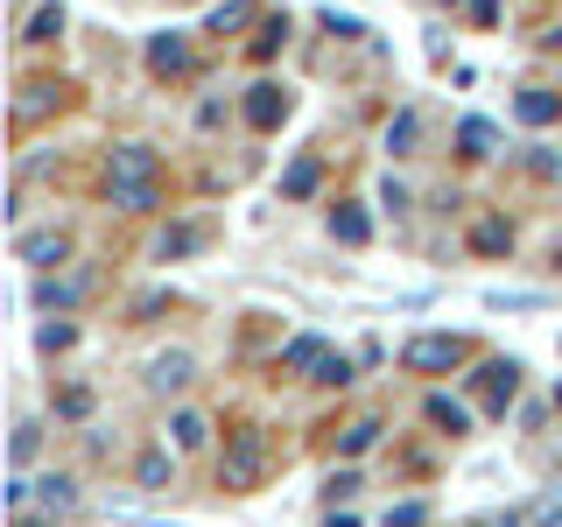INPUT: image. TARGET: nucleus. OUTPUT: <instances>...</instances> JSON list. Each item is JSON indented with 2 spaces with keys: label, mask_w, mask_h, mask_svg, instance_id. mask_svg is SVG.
<instances>
[{
  "label": "nucleus",
  "mask_w": 562,
  "mask_h": 527,
  "mask_svg": "<svg viewBox=\"0 0 562 527\" xmlns=\"http://www.w3.org/2000/svg\"><path fill=\"white\" fill-rule=\"evenodd\" d=\"M113 204L155 211V148H140V141H120L113 148Z\"/></svg>",
  "instance_id": "f257e3e1"
},
{
  "label": "nucleus",
  "mask_w": 562,
  "mask_h": 527,
  "mask_svg": "<svg viewBox=\"0 0 562 527\" xmlns=\"http://www.w3.org/2000/svg\"><path fill=\"white\" fill-rule=\"evenodd\" d=\"M260 457H268V436H260V429H239L233 450H225V464H218L225 492H254L260 485Z\"/></svg>",
  "instance_id": "f03ea898"
},
{
  "label": "nucleus",
  "mask_w": 562,
  "mask_h": 527,
  "mask_svg": "<svg viewBox=\"0 0 562 527\" xmlns=\"http://www.w3.org/2000/svg\"><path fill=\"white\" fill-rule=\"evenodd\" d=\"M401 366L408 373H450V366H464V338H408Z\"/></svg>",
  "instance_id": "7ed1b4c3"
},
{
  "label": "nucleus",
  "mask_w": 562,
  "mask_h": 527,
  "mask_svg": "<svg viewBox=\"0 0 562 527\" xmlns=\"http://www.w3.org/2000/svg\"><path fill=\"white\" fill-rule=\"evenodd\" d=\"M479 386H485V408L506 415V401L520 394V366H514V359H485V366H479Z\"/></svg>",
  "instance_id": "20e7f679"
},
{
  "label": "nucleus",
  "mask_w": 562,
  "mask_h": 527,
  "mask_svg": "<svg viewBox=\"0 0 562 527\" xmlns=\"http://www.w3.org/2000/svg\"><path fill=\"white\" fill-rule=\"evenodd\" d=\"M246 120H254L260 134L281 127V120H289V92H281V85H254V99H246Z\"/></svg>",
  "instance_id": "39448f33"
},
{
  "label": "nucleus",
  "mask_w": 562,
  "mask_h": 527,
  "mask_svg": "<svg viewBox=\"0 0 562 527\" xmlns=\"http://www.w3.org/2000/svg\"><path fill=\"white\" fill-rule=\"evenodd\" d=\"M148 70H155V78H183V70H190V43H183V35H155V43H148Z\"/></svg>",
  "instance_id": "423d86ee"
},
{
  "label": "nucleus",
  "mask_w": 562,
  "mask_h": 527,
  "mask_svg": "<svg viewBox=\"0 0 562 527\" xmlns=\"http://www.w3.org/2000/svg\"><path fill=\"white\" fill-rule=\"evenodd\" d=\"M514 113L527 120V127H549V120H562V92H541V85H527V92L514 99Z\"/></svg>",
  "instance_id": "0eeeda50"
},
{
  "label": "nucleus",
  "mask_w": 562,
  "mask_h": 527,
  "mask_svg": "<svg viewBox=\"0 0 562 527\" xmlns=\"http://www.w3.org/2000/svg\"><path fill=\"white\" fill-rule=\"evenodd\" d=\"M85 289H92V274H70V281L43 274V281H35V303H43V310H70V303H78Z\"/></svg>",
  "instance_id": "6e6552de"
},
{
  "label": "nucleus",
  "mask_w": 562,
  "mask_h": 527,
  "mask_svg": "<svg viewBox=\"0 0 562 527\" xmlns=\"http://www.w3.org/2000/svg\"><path fill=\"white\" fill-rule=\"evenodd\" d=\"M14 246H22V260H29V268H57V260L70 254V246H64V233H22Z\"/></svg>",
  "instance_id": "1a4fd4ad"
},
{
  "label": "nucleus",
  "mask_w": 562,
  "mask_h": 527,
  "mask_svg": "<svg viewBox=\"0 0 562 527\" xmlns=\"http://www.w3.org/2000/svg\"><path fill=\"white\" fill-rule=\"evenodd\" d=\"M457 148H464L471 162H485V155H499V127H492V120H464V127H457Z\"/></svg>",
  "instance_id": "9d476101"
},
{
  "label": "nucleus",
  "mask_w": 562,
  "mask_h": 527,
  "mask_svg": "<svg viewBox=\"0 0 562 527\" xmlns=\"http://www.w3.org/2000/svg\"><path fill=\"white\" fill-rule=\"evenodd\" d=\"M204 246V225H169L162 239H155V260H183V254H198Z\"/></svg>",
  "instance_id": "9b49d317"
},
{
  "label": "nucleus",
  "mask_w": 562,
  "mask_h": 527,
  "mask_svg": "<svg viewBox=\"0 0 562 527\" xmlns=\"http://www.w3.org/2000/svg\"><path fill=\"white\" fill-rule=\"evenodd\" d=\"M415 141H422V113H415V105H401V113L386 120V148H394V155H415Z\"/></svg>",
  "instance_id": "f8f14e48"
},
{
  "label": "nucleus",
  "mask_w": 562,
  "mask_h": 527,
  "mask_svg": "<svg viewBox=\"0 0 562 527\" xmlns=\"http://www.w3.org/2000/svg\"><path fill=\"white\" fill-rule=\"evenodd\" d=\"M148 380L162 386V394H176V386H190V351H162V359L148 366Z\"/></svg>",
  "instance_id": "ddd939ff"
},
{
  "label": "nucleus",
  "mask_w": 562,
  "mask_h": 527,
  "mask_svg": "<svg viewBox=\"0 0 562 527\" xmlns=\"http://www.w3.org/2000/svg\"><path fill=\"white\" fill-rule=\"evenodd\" d=\"M330 233H338L345 246H366V233H373V218H366L359 204H338V211H330Z\"/></svg>",
  "instance_id": "4468645a"
},
{
  "label": "nucleus",
  "mask_w": 562,
  "mask_h": 527,
  "mask_svg": "<svg viewBox=\"0 0 562 527\" xmlns=\"http://www.w3.org/2000/svg\"><path fill=\"white\" fill-rule=\"evenodd\" d=\"M330 351H324V338H295L289 351H281V373H310V366H324Z\"/></svg>",
  "instance_id": "2eb2a0df"
},
{
  "label": "nucleus",
  "mask_w": 562,
  "mask_h": 527,
  "mask_svg": "<svg viewBox=\"0 0 562 527\" xmlns=\"http://www.w3.org/2000/svg\"><path fill=\"white\" fill-rule=\"evenodd\" d=\"M429 422H436V429H450V436H464V429H471L464 401H450V394H429Z\"/></svg>",
  "instance_id": "dca6fc26"
},
{
  "label": "nucleus",
  "mask_w": 562,
  "mask_h": 527,
  "mask_svg": "<svg viewBox=\"0 0 562 527\" xmlns=\"http://www.w3.org/2000/svg\"><path fill=\"white\" fill-rule=\"evenodd\" d=\"M316 190V162L303 155V162H289V176H281V198H310Z\"/></svg>",
  "instance_id": "f3484780"
},
{
  "label": "nucleus",
  "mask_w": 562,
  "mask_h": 527,
  "mask_svg": "<svg viewBox=\"0 0 562 527\" xmlns=\"http://www.w3.org/2000/svg\"><path fill=\"white\" fill-rule=\"evenodd\" d=\"M78 506V492H70V479H43V514L57 520V514H70Z\"/></svg>",
  "instance_id": "a211bd4d"
},
{
  "label": "nucleus",
  "mask_w": 562,
  "mask_h": 527,
  "mask_svg": "<svg viewBox=\"0 0 562 527\" xmlns=\"http://www.w3.org/2000/svg\"><path fill=\"white\" fill-rule=\"evenodd\" d=\"M527 527H562V485H555V492H541V500L527 506Z\"/></svg>",
  "instance_id": "6ab92c4d"
},
{
  "label": "nucleus",
  "mask_w": 562,
  "mask_h": 527,
  "mask_svg": "<svg viewBox=\"0 0 562 527\" xmlns=\"http://www.w3.org/2000/svg\"><path fill=\"white\" fill-rule=\"evenodd\" d=\"M254 22V8H246V0H225L218 14H211V35H233V29H246Z\"/></svg>",
  "instance_id": "aec40b11"
},
{
  "label": "nucleus",
  "mask_w": 562,
  "mask_h": 527,
  "mask_svg": "<svg viewBox=\"0 0 562 527\" xmlns=\"http://www.w3.org/2000/svg\"><path fill=\"white\" fill-rule=\"evenodd\" d=\"M380 429H386V422H351V429H345V457H366L380 444Z\"/></svg>",
  "instance_id": "412c9836"
},
{
  "label": "nucleus",
  "mask_w": 562,
  "mask_h": 527,
  "mask_svg": "<svg viewBox=\"0 0 562 527\" xmlns=\"http://www.w3.org/2000/svg\"><path fill=\"white\" fill-rule=\"evenodd\" d=\"M169 429H176V450H198V444H204V415H190V408L176 415Z\"/></svg>",
  "instance_id": "4be33fe9"
},
{
  "label": "nucleus",
  "mask_w": 562,
  "mask_h": 527,
  "mask_svg": "<svg viewBox=\"0 0 562 527\" xmlns=\"http://www.w3.org/2000/svg\"><path fill=\"white\" fill-rule=\"evenodd\" d=\"M134 479L148 485V492H162V485H169V457H162V450H148V457H140V471H134Z\"/></svg>",
  "instance_id": "5701e85b"
},
{
  "label": "nucleus",
  "mask_w": 562,
  "mask_h": 527,
  "mask_svg": "<svg viewBox=\"0 0 562 527\" xmlns=\"http://www.w3.org/2000/svg\"><path fill=\"white\" fill-rule=\"evenodd\" d=\"M281 35H289V14H268V22H260V35H254V57H274Z\"/></svg>",
  "instance_id": "b1692460"
},
{
  "label": "nucleus",
  "mask_w": 562,
  "mask_h": 527,
  "mask_svg": "<svg viewBox=\"0 0 562 527\" xmlns=\"http://www.w3.org/2000/svg\"><path fill=\"white\" fill-rule=\"evenodd\" d=\"M57 35H64V8H43L29 22V43H57Z\"/></svg>",
  "instance_id": "393cba45"
},
{
  "label": "nucleus",
  "mask_w": 562,
  "mask_h": 527,
  "mask_svg": "<svg viewBox=\"0 0 562 527\" xmlns=\"http://www.w3.org/2000/svg\"><path fill=\"white\" fill-rule=\"evenodd\" d=\"M527 169H535L541 183H562V155L555 148H527Z\"/></svg>",
  "instance_id": "a878e982"
},
{
  "label": "nucleus",
  "mask_w": 562,
  "mask_h": 527,
  "mask_svg": "<svg viewBox=\"0 0 562 527\" xmlns=\"http://www.w3.org/2000/svg\"><path fill=\"white\" fill-rule=\"evenodd\" d=\"M49 105H57V85H29V92H22V120L49 113Z\"/></svg>",
  "instance_id": "bb28decb"
},
{
  "label": "nucleus",
  "mask_w": 562,
  "mask_h": 527,
  "mask_svg": "<svg viewBox=\"0 0 562 527\" xmlns=\"http://www.w3.org/2000/svg\"><path fill=\"white\" fill-rule=\"evenodd\" d=\"M506 239H514V233H506V225H499V218H485V225H479V233H471V246H479V254H499V246H506Z\"/></svg>",
  "instance_id": "cd10ccee"
},
{
  "label": "nucleus",
  "mask_w": 562,
  "mask_h": 527,
  "mask_svg": "<svg viewBox=\"0 0 562 527\" xmlns=\"http://www.w3.org/2000/svg\"><path fill=\"white\" fill-rule=\"evenodd\" d=\"M57 415L64 422H85V415H92V394H85V386H70V394L57 401Z\"/></svg>",
  "instance_id": "c85d7f7f"
},
{
  "label": "nucleus",
  "mask_w": 562,
  "mask_h": 527,
  "mask_svg": "<svg viewBox=\"0 0 562 527\" xmlns=\"http://www.w3.org/2000/svg\"><path fill=\"white\" fill-rule=\"evenodd\" d=\"M35 444H43V436H35V422H22V429H14V471L35 457Z\"/></svg>",
  "instance_id": "c756f323"
},
{
  "label": "nucleus",
  "mask_w": 562,
  "mask_h": 527,
  "mask_svg": "<svg viewBox=\"0 0 562 527\" xmlns=\"http://www.w3.org/2000/svg\"><path fill=\"white\" fill-rule=\"evenodd\" d=\"M316 380H324V386H345V380H351V359H338V351H330V359L316 366Z\"/></svg>",
  "instance_id": "7c9ffc66"
},
{
  "label": "nucleus",
  "mask_w": 562,
  "mask_h": 527,
  "mask_svg": "<svg viewBox=\"0 0 562 527\" xmlns=\"http://www.w3.org/2000/svg\"><path fill=\"white\" fill-rule=\"evenodd\" d=\"M422 520H429V506H422V500H408V506H394V514H386V527H422Z\"/></svg>",
  "instance_id": "2f4dec72"
},
{
  "label": "nucleus",
  "mask_w": 562,
  "mask_h": 527,
  "mask_svg": "<svg viewBox=\"0 0 562 527\" xmlns=\"http://www.w3.org/2000/svg\"><path fill=\"white\" fill-rule=\"evenodd\" d=\"M35 338H43V351H64L70 338H78V330H70V324H43V330H35Z\"/></svg>",
  "instance_id": "473e14b6"
},
{
  "label": "nucleus",
  "mask_w": 562,
  "mask_h": 527,
  "mask_svg": "<svg viewBox=\"0 0 562 527\" xmlns=\"http://www.w3.org/2000/svg\"><path fill=\"white\" fill-rule=\"evenodd\" d=\"M324 29L330 35H366V22H351V14H338V8H324Z\"/></svg>",
  "instance_id": "72a5a7b5"
},
{
  "label": "nucleus",
  "mask_w": 562,
  "mask_h": 527,
  "mask_svg": "<svg viewBox=\"0 0 562 527\" xmlns=\"http://www.w3.org/2000/svg\"><path fill=\"white\" fill-rule=\"evenodd\" d=\"M359 492V471H330V500H351Z\"/></svg>",
  "instance_id": "f704fd0d"
},
{
  "label": "nucleus",
  "mask_w": 562,
  "mask_h": 527,
  "mask_svg": "<svg viewBox=\"0 0 562 527\" xmlns=\"http://www.w3.org/2000/svg\"><path fill=\"white\" fill-rule=\"evenodd\" d=\"M380 204H394V211H408V183H394V176H386V183H380Z\"/></svg>",
  "instance_id": "c9c22d12"
},
{
  "label": "nucleus",
  "mask_w": 562,
  "mask_h": 527,
  "mask_svg": "<svg viewBox=\"0 0 562 527\" xmlns=\"http://www.w3.org/2000/svg\"><path fill=\"white\" fill-rule=\"evenodd\" d=\"M471 527H527V514H506V520L492 514V520H471Z\"/></svg>",
  "instance_id": "e433bc0d"
},
{
  "label": "nucleus",
  "mask_w": 562,
  "mask_h": 527,
  "mask_svg": "<svg viewBox=\"0 0 562 527\" xmlns=\"http://www.w3.org/2000/svg\"><path fill=\"white\" fill-rule=\"evenodd\" d=\"M471 14H479V22H492V14H499V0H471Z\"/></svg>",
  "instance_id": "4c0bfd02"
},
{
  "label": "nucleus",
  "mask_w": 562,
  "mask_h": 527,
  "mask_svg": "<svg viewBox=\"0 0 562 527\" xmlns=\"http://www.w3.org/2000/svg\"><path fill=\"white\" fill-rule=\"evenodd\" d=\"M14 527H43V520H35V514H29V506H22V514H14Z\"/></svg>",
  "instance_id": "58836bf2"
},
{
  "label": "nucleus",
  "mask_w": 562,
  "mask_h": 527,
  "mask_svg": "<svg viewBox=\"0 0 562 527\" xmlns=\"http://www.w3.org/2000/svg\"><path fill=\"white\" fill-rule=\"evenodd\" d=\"M555 408H562V380H555Z\"/></svg>",
  "instance_id": "ea45409f"
},
{
  "label": "nucleus",
  "mask_w": 562,
  "mask_h": 527,
  "mask_svg": "<svg viewBox=\"0 0 562 527\" xmlns=\"http://www.w3.org/2000/svg\"><path fill=\"white\" fill-rule=\"evenodd\" d=\"M555 268H562V239H555Z\"/></svg>",
  "instance_id": "a19ab883"
}]
</instances>
